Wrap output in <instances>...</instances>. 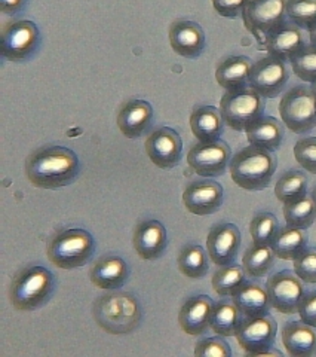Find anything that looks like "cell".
Returning a JSON list of instances; mask_svg holds the SVG:
<instances>
[{"label": "cell", "instance_id": "3957f363", "mask_svg": "<svg viewBox=\"0 0 316 357\" xmlns=\"http://www.w3.org/2000/svg\"><path fill=\"white\" fill-rule=\"evenodd\" d=\"M276 167L278 160L274 152L250 144L232 156L229 172L232 181L244 191L257 192L270 185Z\"/></svg>", "mask_w": 316, "mask_h": 357}, {"label": "cell", "instance_id": "ee69618b", "mask_svg": "<svg viewBox=\"0 0 316 357\" xmlns=\"http://www.w3.org/2000/svg\"><path fill=\"white\" fill-rule=\"evenodd\" d=\"M309 43H312L313 45V47H316V24H313L309 30Z\"/></svg>", "mask_w": 316, "mask_h": 357}, {"label": "cell", "instance_id": "74e56055", "mask_svg": "<svg viewBox=\"0 0 316 357\" xmlns=\"http://www.w3.org/2000/svg\"><path fill=\"white\" fill-rule=\"evenodd\" d=\"M294 273L304 283L316 284V248H306L292 261Z\"/></svg>", "mask_w": 316, "mask_h": 357}, {"label": "cell", "instance_id": "277c9868", "mask_svg": "<svg viewBox=\"0 0 316 357\" xmlns=\"http://www.w3.org/2000/svg\"><path fill=\"white\" fill-rule=\"evenodd\" d=\"M55 287L54 274L36 265L19 271L9 289L10 304L17 311H36L48 303Z\"/></svg>", "mask_w": 316, "mask_h": 357}, {"label": "cell", "instance_id": "e0dca14e", "mask_svg": "<svg viewBox=\"0 0 316 357\" xmlns=\"http://www.w3.org/2000/svg\"><path fill=\"white\" fill-rule=\"evenodd\" d=\"M169 45L180 57L193 60L205 50V31L198 22L190 20H177L169 26Z\"/></svg>", "mask_w": 316, "mask_h": 357}, {"label": "cell", "instance_id": "cb8c5ba5", "mask_svg": "<svg viewBox=\"0 0 316 357\" xmlns=\"http://www.w3.org/2000/svg\"><path fill=\"white\" fill-rule=\"evenodd\" d=\"M245 134L248 142H250L253 146L269 152H275L281 148L282 142H284L285 127L282 121L274 116L262 115L246 128Z\"/></svg>", "mask_w": 316, "mask_h": 357}, {"label": "cell", "instance_id": "83f0119b", "mask_svg": "<svg viewBox=\"0 0 316 357\" xmlns=\"http://www.w3.org/2000/svg\"><path fill=\"white\" fill-rule=\"evenodd\" d=\"M244 320L242 312L239 308L235 305L233 301L230 299H221L219 303L214 304L212 312H211V320H210V328L214 333L220 335V337L229 338L236 337V332H238L241 323Z\"/></svg>", "mask_w": 316, "mask_h": 357}, {"label": "cell", "instance_id": "f546056e", "mask_svg": "<svg viewBox=\"0 0 316 357\" xmlns=\"http://www.w3.org/2000/svg\"><path fill=\"white\" fill-rule=\"evenodd\" d=\"M276 255L272 245L251 244L242 256V266L248 277L263 278L266 277L275 265Z\"/></svg>", "mask_w": 316, "mask_h": 357}, {"label": "cell", "instance_id": "4fadbf2b", "mask_svg": "<svg viewBox=\"0 0 316 357\" xmlns=\"http://www.w3.org/2000/svg\"><path fill=\"white\" fill-rule=\"evenodd\" d=\"M288 79L290 72L285 61L269 54L253 64L248 85L264 98H275L284 91Z\"/></svg>", "mask_w": 316, "mask_h": 357}, {"label": "cell", "instance_id": "f1b7e54d", "mask_svg": "<svg viewBox=\"0 0 316 357\" xmlns=\"http://www.w3.org/2000/svg\"><path fill=\"white\" fill-rule=\"evenodd\" d=\"M270 245H272L276 258L282 261H294L308 248L306 229L290 225L282 227Z\"/></svg>", "mask_w": 316, "mask_h": 357}, {"label": "cell", "instance_id": "9a60e30c", "mask_svg": "<svg viewBox=\"0 0 316 357\" xmlns=\"http://www.w3.org/2000/svg\"><path fill=\"white\" fill-rule=\"evenodd\" d=\"M224 201L223 186L214 178L190 182L183 192V204L195 216H210L221 207Z\"/></svg>", "mask_w": 316, "mask_h": 357}, {"label": "cell", "instance_id": "ab89813d", "mask_svg": "<svg viewBox=\"0 0 316 357\" xmlns=\"http://www.w3.org/2000/svg\"><path fill=\"white\" fill-rule=\"evenodd\" d=\"M195 356L199 357H232L230 345L224 341V337L202 338L195 345Z\"/></svg>", "mask_w": 316, "mask_h": 357}, {"label": "cell", "instance_id": "5b68a950", "mask_svg": "<svg viewBox=\"0 0 316 357\" xmlns=\"http://www.w3.org/2000/svg\"><path fill=\"white\" fill-rule=\"evenodd\" d=\"M95 252L93 234L84 228H69L54 236L47 255L52 265L61 270H74L86 265Z\"/></svg>", "mask_w": 316, "mask_h": 357}, {"label": "cell", "instance_id": "8d00e7d4", "mask_svg": "<svg viewBox=\"0 0 316 357\" xmlns=\"http://www.w3.org/2000/svg\"><path fill=\"white\" fill-rule=\"evenodd\" d=\"M287 18L300 29L316 24V0H287Z\"/></svg>", "mask_w": 316, "mask_h": 357}, {"label": "cell", "instance_id": "1f68e13d", "mask_svg": "<svg viewBox=\"0 0 316 357\" xmlns=\"http://www.w3.org/2000/svg\"><path fill=\"white\" fill-rule=\"evenodd\" d=\"M246 273L242 265H224L214 273L211 283L212 289L219 296L232 298V295L246 282Z\"/></svg>", "mask_w": 316, "mask_h": 357}, {"label": "cell", "instance_id": "d6986e66", "mask_svg": "<svg viewBox=\"0 0 316 357\" xmlns=\"http://www.w3.org/2000/svg\"><path fill=\"white\" fill-rule=\"evenodd\" d=\"M155 112L149 102L132 98L123 103L118 112L116 124L119 131L128 139H139L148 132L153 124Z\"/></svg>", "mask_w": 316, "mask_h": 357}, {"label": "cell", "instance_id": "44dd1931", "mask_svg": "<svg viewBox=\"0 0 316 357\" xmlns=\"http://www.w3.org/2000/svg\"><path fill=\"white\" fill-rule=\"evenodd\" d=\"M129 275V266L125 259L116 255L101 256L97 259L91 270H89V280L91 283L103 290H116L120 289Z\"/></svg>", "mask_w": 316, "mask_h": 357}, {"label": "cell", "instance_id": "603a6c76", "mask_svg": "<svg viewBox=\"0 0 316 357\" xmlns=\"http://www.w3.org/2000/svg\"><path fill=\"white\" fill-rule=\"evenodd\" d=\"M282 344L292 357H309L316 351V328L303 320H290L282 328Z\"/></svg>", "mask_w": 316, "mask_h": 357}, {"label": "cell", "instance_id": "ba28073f", "mask_svg": "<svg viewBox=\"0 0 316 357\" xmlns=\"http://www.w3.org/2000/svg\"><path fill=\"white\" fill-rule=\"evenodd\" d=\"M40 45V31L33 21L15 20L8 21L2 27V50L3 59L21 63L31 59Z\"/></svg>", "mask_w": 316, "mask_h": 357}, {"label": "cell", "instance_id": "7402d4cb", "mask_svg": "<svg viewBox=\"0 0 316 357\" xmlns=\"http://www.w3.org/2000/svg\"><path fill=\"white\" fill-rule=\"evenodd\" d=\"M306 45L303 35V29L296 26L290 20L279 26L274 33H270L264 47L267 52L274 57L284 61H291V59Z\"/></svg>", "mask_w": 316, "mask_h": 357}, {"label": "cell", "instance_id": "484cf974", "mask_svg": "<svg viewBox=\"0 0 316 357\" xmlns=\"http://www.w3.org/2000/svg\"><path fill=\"white\" fill-rule=\"evenodd\" d=\"M189 124L198 142L219 140L224 130V121L220 109L208 105L196 106L191 112Z\"/></svg>", "mask_w": 316, "mask_h": 357}, {"label": "cell", "instance_id": "7c38bea8", "mask_svg": "<svg viewBox=\"0 0 316 357\" xmlns=\"http://www.w3.org/2000/svg\"><path fill=\"white\" fill-rule=\"evenodd\" d=\"M232 160V149L223 140L199 142L187 153V164L198 176L214 178L224 174Z\"/></svg>", "mask_w": 316, "mask_h": 357}, {"label": "cell", "instance_id": "30bf717a", "mask_svg": "<svg viewBox=\"0 0 316 357\" xmlns=\"http://www.w3.org/2000/svg\"><path fill=\"white\" fill-rule=\"evenodd\" d=\"M278 323L269 314L255 316V317H244L241 326L236 332V340L241 345V349L250 356L260 354H278L272 347L276 341Z\"/></svg>", "mask_w": 316, "mask_h": 357}, {"label": "cell", "instance_id": "d4e9b609", "mask_svg": "<svg viewBox=\"0 0 316 357\" xmlns=\"http://www.w3.org/2000/svg\"><path fill=\"white\" fill-rule=\"evenodd\" d=\"M235 305L239 308L244 317H255L267 314L270 305V299L266 284L257 282H245L230 298Z\"/></svg>", "mask_w": 316, "mask_h": 357}, {"label": "cell", "instance_id": "ac0fdd59", "mask_svg": "<svg viewBox=\"0 0 316 357\" xmlns=\"http://www.w3.org/2000/svg\"><path fill=\"white\" fill-rule=\"evenodd\" d=\"M132 245L143 261H156L164 255L168 245V234L159 220L140 222L134 231Z\"/></svg>", "mask_w": 316, "mask_h": 357}, {"label": "cell", "instance_id": "8fae6325", "mask_svg": "<svg viewBox=\"0 0 316 357\" xmlns=\"http://www.w3.org/2000/svg\"><path fill=\"white\" fill-rule=\"evenodd\" d=\"M266 289L270 305L282 314H297L301 299L306 294L304 282L291 270H281L270 274Z\"/></svg>", "mask_w": 316, "mask_h": 357}, {"label": "cell", "instance_id": "2e32d148", "mask_svg": "<svg viewBox=\"0 0 316 357\" xmlns=\"http://www.w3.org/2000/svg\"><path fill=\"white\" fill-rule=\"evenodd\" d=\"M241 243V231L235 223L221 222L214 225L207 237V252L211 262L217 266L233 264L238 258Z\"/></svg>", "mask_w": 316, "mask_h": 357}, {"label": "cell", "instance_id": "4dcf8cb0", "mask_svg": "<svg viewBox=\"0 0 316 357\" xmlns=\"http://www.w3.org/2000/svg\"><path fill=\"white\" fill-rule=\"evenodd\" d=\"M208 252L199 244H187L178 255V271L187 278H202L210 270Z\"/></svg>", "mask_w": 316, "mask_h": 357}, {"label": "cell", "instance_id": "bcb514c9", "mask_svg": "<svg viewBox=\"0 0 316 357\" xmlns=\"http://www.w3.org/2000/svg\"><path fill=\"white\" fill-rule=\"evenodd\" d=\"M310 89H312V93L315 94V98H316V82L310 84Z\"/></svg>", "mask_w": 316, "mask_h": 357}, {"label": "cell", "instance_id": "b9f144b4", "mask_svg": "<svg viewBox=\"0 0 316 357\" xmlns=\"http://www.w3.org/2000/svg\"><path fill=\"white\" fill-rule=\"evenodd\" d=\"M297 314L300 316V320L316 328V290L304 294Z\"/></svg>", "mask_w": 316, "mask_h": 357}, {"label": "cell", "instance_id": "9c48e42d", "mask_svg": "<svg viewBox=\"0 0 316 357\" xmlns=\"http://www.w3.org/2000/svg\"><path fill=\"white\" fill-rule=\"evenodd\" d=\"M242 18L246 30L264 45L270 33L287 21V0H250Z\"/></svg>", "mask_w": 316, "mask_h": 357}, {"label": "cell", "instance_id": "5bb4252c", "mask_svg": "<svg viewBox=\"0 0 316 357\" xmlns=\"http://www.w3.org/2000/svg\"><path fill=\"white\" fill-rule=\"evenodd\" d=\"M149 160L161 170H173L182 161L183 140L169 127L155 128L144 143Z\"/></svg>", "mask_w": 316, "mask_h": 357}, {"label": "cell", "instance_id": "f35d334b", "mask_svg": "<svg viewBox=\"0 0 316 357\" xmlns=\"http://www.w3.org/2000/svg\"><path fill=\"white\" fill-rule=\"evenodd\" d=\"M294 158L304 170L316 174V137H304L294 144Z\"/></svg>", "mask_w": 316, "mask_h": 357}, {"label": "cell", "instance_id": "e575fe53", "mask_svg": "<svg viewBox=\"0 0 316 357\" xmlns=\"http://www.w3.org/2000/svg\"><path fill=\"white\" fill-rule=\"evenodd\" d=\"M279 222L270 211L257 213L250 223V234L254 244L270 245L279 231Z\"/></svg>", "mask_w": 316, "mask_h": 357}, {"label": "cell", "instance_id": "4316f807", "mask_svg": "<svg viewBox=\"0 0 316 357\" xmlns=\"http://www.w3.org/2000/svg\"><path fill=\"white\" fill-rule=\"evenodd\" d=\"M253 61L245 55H230L224 59L216 69V81L226 91L248 85Z\"/></svg>", "mask_w": 316, "mask_h": 357}, {"label": "cell", "instance_id": "6da1fadb", "mask_svg": "<svg viewBox=\"0 0 316 357\" xmlns=\"http://www.w3.org/2000/svg\"><path fill=\"white\" fill-rule=\"evenodd\" d=\"M24 170L33 186L54 191L76 181L81 172V161L74 151L54 144L33 151L27 156Z\"/></svg>", "mask_w": 316, "mask_h": 357}, {"label": "cell", "instance_id": "7a4b0ae2", "mask_svg": "<svg viewBox=\"0 0 316 357\" xmlns=\"http://www.w3.org/2000/svg\"><path fill=\"white\" fill-rule=\"evenodd\" d=\"M97 325L110 335H128L140 325L143 310L137 296L123 290H107L93 307Z\"/></svg>", "mask_w": 316, "mask_h": 357}, {"label": "cell", "instance_id": "60d3db41", "mask_svg": "<svg viewBox=\"0 0 316 357\" xmlns=\"http://www.w3.org/2000/svg\"><path fill=\"white\" fill-rule=\"evenodd\" d=\"M216 13L224 18H236L242 15L250 0H211Z\"/></svg>", "mask_w": 316, "mask_h": 357}, {"label": "cell", "instance_id": "7bdbcfd3", "mask_svg": "<svg viewBox=\"0 0 316 357\" xmlns=\"http://www.w3.org/2000/svg\"><path fill=\"white\" fill-rule=\"evenodd\" d=\"M27 0H0V9L5 15H17L26 9Z\"/></svg>", "mask_w": 316, "mask_h": 357}, {"label": "cell", "instance_id": "ffe728a7", "mask_svg": "<svg viewBox=\"0 0 316 357\" xmlns=\"http://www.w3.org/2000/svg\"><path fill=\"white\" fill-rule=\"evenodd\" d=\"M214 301L208 295L190 296L178 312V325L190 337H199L210 328Z\"/></svg>", "mask_w": 316, "mask_h": 357}, {"label": "cell", "instance_id": "52a82bcc", "mask_svg": "<svg viewBox=\"0 0 316 357\" xmlns=\"http://www.w3.org/2000/svg\"><path fill=\"white\" fill-rule=\"evenodd\" d=\"M279 115L292 132L312 131L316 127V98L310 86L299 85L288 89L279 102Z\"/></svg>", "mask_w": 316, "mask_h": 357}, {"label": "cell", "instance_id": "8992f818", "mask_svg": "<svg viewBox=\"0 0 316 357\" xmlns=\"http://www.w3.org/2000/svg\"><path fill=\"white\" fill-rule=\"evenodd\" d=\"M264 97L250 85L226 91L220 100V114L229 128L245 132L255 119L263 115Z\"/></svg>", "mask_w": 316, "mask_h": 357}, {"label": "cell", "instance_id": "836d02e7", "mask_svg": "<svg viewBox=\"0 0 316 357\" xmlns=\"http://www.w3.org/2000/svg\"><path fill=\"white\" fill-rule=\"evenodd\" d=\"M282 213H284L287 225L308 229L313 225V222L316 219V206L312 197L308 194L296 201L284 204V207H282Z\"/></svg>", "mask_w": 316, "mask_h": 357}, {"label": "cell", "instance_id": "d590c367", "mask_svg": "<svg viewBox=\"0 0 316 357\" xmlns=\"http://www.w3.org/2000/svg\"><path fill=\"white\" fill-rule=\"evenodd\" d=\"M292 72L303 82H316V47L306 43L304 47L291 59Z\"/></svg>", "mask_w": 316, "mask_h": 357}, {"label": "cell", "instance_id": "d6a6232c", "mask_svg": "<svg viewBox=\"0 0 316 357\" xmlns=\"http://www.w3.org/2000/svg\"><path fill=\"white\" fill-rule=\"evenodd\" d=\"M275 195L282 204L308 195V176L300 170H288L281 174L275 185Z\"/></svg>", "mask_w": 316, "mask_h": 357}, {"label": "cell", "instance_id": "f6af8a7d", "mask_svg": "<svg viewBox=\"0 0 316 357\" xmlns=\"http://www.w3.org/2000/svg\"><path fill=\"white\" fill-rule=\"evenodd\" d=\"M310 197H312V199H313V203H315V206H316V186L312 189V192H310Z\"/></svg>", "mask_w": 316, "mask_h": 357}]
</instances>
